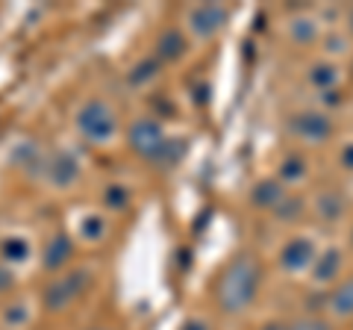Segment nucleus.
<instances>
[{
	"label": "nucleus",
	"instance_id": "0eeeda50",
	"mask_svg": "<svg viewBox=\"0 0 353 330\" xmlns=\"http://www.w3.org/2000/svg\"><path fill=\"white\" fill-rule=\"evenodd\" d=\"M292 133L294 139L306 142V145H321L333 133V124L324 113H301L292 118Z\"/></svg>",
	"mask_w": 353,
	"mask_h": 330
},
{
	"label": "nucleus",
	"instance_id": "423d86ee",
	"mask_svg": "<svg viewBox=\"0 0 353 330\" xmlns=\"http://www.w3.org/2000/svg\"><path fill=\"white\" fill-rule=\"evenodd\" d=\"M315 257H318V248H315V242L309 236H294V239H289L280 248V266L285 271H306V269H312Z\"/></svg>",
	"mask_w": 353,
	"mask_h": 330
},
{
	"label": "nucleus",
	"instance_id": "9d476101",
	"mask_svg": "<svg viewBox=\"0 0 353 330\" xmlns=\"http://www.w3.org/2000/svg\"><path fill=\"white\" fill-rule=\"evenodd\" d=\"M44 171H48L50 183L59 186V189L71 186L77 177H80V168H77V162L68 157V153H59V157H53L48 165H44Z\"/></svg>",
	"mask_w": 353,
	"mask_h": 330
},
{
	"label": "nucleus",
	"instance_id": "f8f14e48",
	"mask_svg": "<svg viewBox=\"0 0 353 330\" xmlns=\"http://www.w3.org/2000/svg\"><path fill=\"white\" fill-rule=\"evenodd\" d=\"M339 80H341V71L333 62H318L309 68V83H312V89H318V92H333Z\"/></svg>",
	"mask_w": 353,
	"mask_h": 330
},
{
	"label": "nucleus",
	"instance_id": "cd10ccee",
	"mask_svg": "<svg viewBox=\"0 0 353 330\" xmlns=\"http://www.w3.org/2000/svg\"><path fill=\"white\" fill-rule=\"evenodd\" d=\"M262 330H285V327H280V324H265Z\"/></svg>",
	"mask_w": 353,
	"mask_h": 330
},
{
	"label": "nucleus",
	"instance_id": "4468645a",
	"mask_svg": "<svg viewBox=\"0 0 353 330\" xmlns=\"http://www.w3.org/2000/svg\"><path fill=\"white\" fill-rule=\"evenodd\" d=\"M345 213V201H341L339 192H321L315 201V215L321 218V222H336Z\"/></svg>",
	"mask_w": 353,
	"mask_h": 330
},
{
	"label": "nucleus",
	"instance_id": "f3484780",
	"mask_svg": "<svg viewBox=\"0 0 353 330\" xmlns=\"http://www.w3.org/2000/svg\"><path fill=\"white\" fill-rule=\"evenodd\" d=\"M318 32H321V24H318L315 18L301 15V18L292 21V39L297 41V45H309V41H315Z\"/></svg>",
	"mask_w": 353,
	"mask_h": 330
},
{
	"label": "nucleus",
	"instance_id": "5701e85b",
	"mask_svg": "<svg viewBox=\"0 0 353 330\" xmlns=\"http://www.w3.org/2000/svg\"><path fill=\"white\" fill-rule=\"evenodd\" d=\"M303 210V201L301 197H294V195H285L283 201L274 206V213H277V218H283V222H289V218H294L297 213Z\"/></svg>",
	"mask_w": 353,
	"mask_h": 330
},
{
	"label": "nucleus",
	"instance_id": "aec40b11",
	"mask_svg": "<svg viewBox=\"0 0 353 330\" xmlns=\"http://www.w3.org/2000/svg\"><path fill=\"white\" fill-rule=\"evenodd\" d=\"M106 233V218L103 215H83L80 218V236L88 242H101Z\"/></svg>",
	"mask_w": 353,
	"mask_h": 330
},
{
	"label": "nucleus",
	"instance_id": "6e6552de",
	"mask_svg": "<svg viewBox=\"0 0 353 330\" xmlns=\"http://www.w3.org/2000/svg\"><path fill=\"white\" fill-rule=\"evenodd\" d=\"M341 251L339 248H327L318 251V257L312 262V280L315 283H336V278L341 274Z\"/></svg>",
	"mask_w": 353,
	"mask_h": 330
},
{
	"label": "nucleus",
	"instance_id": "2eb2a0df",
	"mask_svg": "<svg viewBox=\"0 0 353 330\" xmlns=\"http://www.w3.org/2000/svg\"><path fill=\"white\" fill-rule=\"evenodd\" d=\"M183 50H185V41L183 36L176 30H165L159 41H157V59H176V57H183Z\"/></svg>",
	"mask_w": 353,
	"mask_h": 330
},
{
	"label": "nucleus",
	"instance_id": "f03ea898",
	"mask_svg": "<svg viewBox=\"0 0 353 330\" xmlns=\"http://www.w3.org/2000/svg\"><path fill=\"white\" fill-rule=\"evenodd\" d=\"M74 124L80 130V136L92 145H103L112 142L118 133V118L112 113V106L103 101H85L74 115Z\"/></svg>",
	"mask_w": 353,
	"mask_h": 330
},
{
	"label": "nucleus",
	"instance_id": "b1692460",
	"mask_svg": "<svg viewBox=\"0 0 353 330\" xmlns=\"http://www.w3.org/2000/svg\"><path fill=\"white\" fill-rule=\"evenodd\" d=\"M285 330H330V324L324 318H315V316H303V318H294V322L285 327Z\"/></svg>",
	"mask_w": 353,
	"mask_h": 330
},
{
	"label": "nucleus",
	"instance_id": "7ed1b4c3",
	"mask_svg": "<svg viewBox=\"0 0 353 330\" xmlns=\"http://www.w3.org/2000/svg\"><path fill=\"white\" fill-rule=\"evenodd\" d=\"M227 24V9L221 3H201V6H192L189 12H185V27L194 39H212L215 32Z\"/></svg>",
	"mask_w": 353,
	"mask_h": 330
},
{
	"label": "nucleus",
	"instance_id": "c85d7f7f",
	"mask_svg": "<svg viewBox=\"0 0 353 330\" xmlns=\"http://www.w3.org/2000/svg\"><path fill=\"white\" fill-rule=\"evenodd\" d=\"M347 24H350V30H353V9H350V12H347Z\"/></svg>",
	"mask_w": 353,
	"mask_h": 330
},
{
	"label": "nucleus",
	"instance_id": "dca6fc26",
	"mask_svg": "<svg viewBox=\"0 0 353 330\" xmlns=\"http://www.w3.org/2000/svg\"><path fill=\"white\" fill-rule=\"evenodd\" d=\"M0 251H3V262H6V266H9V262H27L30 254H32L30 242H27V239H21V236H9V239H3Z\"/></svg>",
	"mask_w": 353,
	"mask_h": 330
},
{
	"label": "nucleus",
	"instance_id": "ddd939ff",
	"mask_svg": "<svg viewBox=\"0 0 353 330\" xmlns=\"http://www.w3.org/2000/svg\"><path fill=\"white\" fill-rule=\"evenodd\" d=\"M285 195L289 192H283V186L277 180H262V183H256V189H253V204H259L262 210H274Z\"/></svg>",
	"mask_w": 353,
	"mask_h": 330
},
{
	"label": "nucleus",
	"instance_id": "a878e982",
	"mask_svg": "<svg viewBox=\"0 0 353 330\" xmlns=\"http://www.w3.org/2000/svg\"><path fill=\"white\" fill-rule=\"evenodd\" d=\"M339 162L345 165V168H350V171H353V142H350V145L341 148V153H339Z\"/></svg>",
	"mask_w": 353,
	"mask_h": 330
},
{
	"label": "nucleus",
	"instance_id": "bb28decb",
	"mask_svg": "<svg viewBox=\"0 0 353 330\" xmlns=\"http://www.w3.org/2000/svg\"><path fill=\"white\" fill-rule=\"evenodd\" d=\"M180 330H209V324L203 322V318H189V322H185Z\"/></svg>",
	"mask_w": 353,
	"mask_h": 330
},
{
	"label": "nucleus",
	"instance_id": "9b49d317",
	"mask_svg": "<svg viewBox=\"0 0 353 330\" xmlns=\"http://www.w3.org/2000/svg\"><path fill=\"white\" fill-rule=\"evenodd\" d=\"M327 310L336 318L353 316V278L333 286V292H330V298H327Z\"/></svg>",
	"mask_w": 353,
	"mask_h": 330
},
{
	"label": "nucleus",
	"instance_id": "6ab92c4d",
	"mask_svg": "<svg viewBox=\"0 0 353 330\" xmlns=\"http://www.w3.org/2000/svg\"><path fill=\"white\" fill-rule=\"evenodd\" d=\"M30 318H32V310H30V304H27V301H15V304H9L6 310H3V324H6V327H12V330L24 327Z\"/></svg>",
	"mask_w": 353,
	"mask_h": 330
},
{
	"label": "nucleus",
	"instance_id": "412c9836",
	"mask_svg": "<svg viewBox=\"0 0 353 330\" xmlns=\"http://www.w3.org/2000/svg\"><path fill=\"white\" fill-rule=\"evenodd\" d=\"M103 204L109 206V210H124V206L130 204V189L127 186H109V189L103 192Z\"/></svg>",
	"mask_w": 353,
	"mask_h": 330
},
{
	"label": "nucleus",
	"instance_id": "4be33fe9",
	"mask_svg": "<svg viewBox=\"0 0 353 330\" xmlns=\"http://www.w3.org/2000/svg\"><path fill=\"white\" fill-rule=\"evenodd\" d=\"M303 174H306V165L301 157H285L280 162V177L283 180H303Z\"/></svg>",
	"mask_w": 353,
	"mask_h": 330
},
{
	"label": "nucleus",
	"instance_id": "393cba45",
	"mask_svg": "<svg viewBox=\"0 0 353 330\" xmlns=\"http://www.w3.org/2000/svg\"><path fill=\"white\" fill-rule=\"evenodd\" d=\"M15 283V278H12V271H9V266L6 262H0V292H6L9 286Z\"/></svg>",
	"mask_w": 353,
	"mask_h": 330
},
{
	"label": "nucleus",
	"instance_id": "20e7f679",
	"mask_svg": "<svg viewBox=\"0 0 353 330\" xmlns=\"http://www.w3.org/2000/svg\"><path fill=\"white\" fill-rule=\"evenodd\" d=\"M165 139L168 136H165V130L157 118H139V121H132V127H130V148L150 162L159 153V148L165 145Z\"/></svg>",
	"mask_w": 353,
	"mask_h": 330
},
{
	"label": "nucleus",
	"instance_id": "39448f33",
	"mask_svg": "<svg viewBox=\"0 0 353 330\" xmlns=\"http://www.w3.org/2000/svg\"><path fill=\"white\" fill-rule=\"evenodd\" d=\"M83 283H85V271L62 274L59 280H53L48 289H44V307H48V310H65L71 301L80 298Z\"/></svg>",
	"mask_w": 353,
	"mask_h": 330
},
{
	"label": "nucleus",
	"instance_id": "1a4fd4ad",
	"mask_svg": "<svg viewBox=\"0 0 353 330\" xmlns=\"http://www.w3.org/2000/svg\"><path fill=\"white\" fill-rule=\"evenodd\" d=\"M71 254H74V245H71L68 236H50L48 245H44L41 262H44V269H48V271H57V269H62L65 262L71 260Z\"/></svg>",
	"mask_w": 353,
	"mask_h": 330
},
{
	"label": "nucleus",
	"instance_id": "a211bd4d",
	"mask_svg": "<svg viewBox=\"0 0 353 330\" xmlns=\"http://www.w3.org/2000/svg\"><path fill=\"white\" fill-rule=\"evenodd\" d=\"M157 71H159V62L153 59V57H145V59H139L136 65H132L127 77H130L132 86H148L153 77H157Z\"/></svg>",
	"mask_w": 353,
	"mask_h": 330
},
{
	"label": "nucleus",
	"instance_id": "c756f323",
	"mask_svg": "<svg viewBox=\"0 0 353 330\" xmlns=\"http://www.w3.org/2000/svg\"><path fill=\"white\" fill-rule=\"evenodd\" d=\"M350 242H353V230H350Z\"/></svg>",
	"mask_w": 353,
	"mask_h": 330
},
{
	"label": "nucleus",
	"instance_id": "f257e3e1",
	"mask_svg": "<svg viewBox=\"0 0 353 330\" xmlns=\"http://www.w3.org/2000/svg\"><path fill=\"white\" fill-rule=\"evenodd\" d=\"M259 266L253 262L250 257H241L233 260L227 266V271L221 274V283H218V304L224 307L227 313H245L248 307L253 304L259 292Z\"/></svg>",
	"mask_w": 353,
	"mask_h": 330
}]
</instances>
